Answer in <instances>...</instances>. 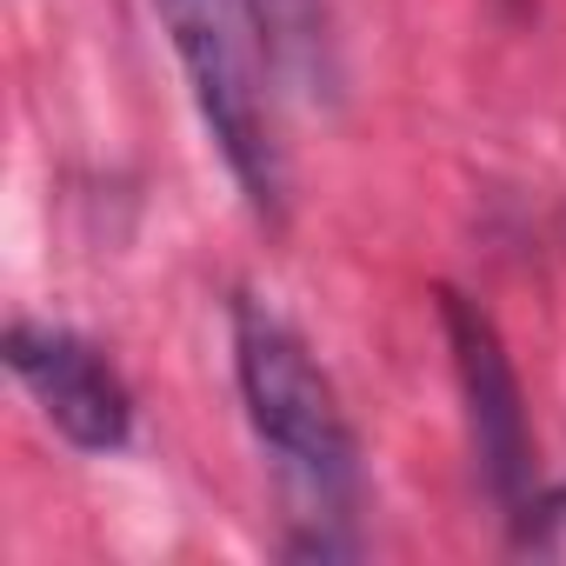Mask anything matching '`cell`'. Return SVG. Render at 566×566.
Returning a JSON list of instances; mask_svg holds the SVG:
<instances>
[{
	"label": "cell",
	"instance_id": "6da1fadb",
	"mask_svg": "<svg viewBox=\"0 0 566 566\" xmlns=\"http://www.w3.org/2000/svg\"><path fill=\"white\" fill-rule=\"evenodd\" d=\"M233 380H240L260 447L273 453L280 480L307 506L301 520H321V526L347 520V506L360 493V447L340 413V394L314 367V354L287 327V314H273L253 294L233 301Z\"/></svg>",
	"mask_w": 566,
	"mask_h": 566
},
{
	"label": "cell",
	"instance_id": "7a4b0ae2",
	"mask_svg": "<svg viewBox=\"0 0 566 566\" xmlns=\"http://www.w3.org/2000/svg\"><path fill=\"white\" fill-rule=\"evenodd\" d=\"M154 14L174 41V61L193 87L200 127L213 134L233 187L247 193V207L260 220L287 213V160L273 140V107H266V81H260V34L247 21L240 0H154Z\"/></svg>",
	"mask_w": 566,
	"mask_h": 566
},
{
	"label": "cell",
	"instance_id": "3957f363",
	"mask_svg": "<svg viewBox=\"0 0 566 566\" xmlns=\"http://www.w3.org/2000/svg\"><path fill=\"white\" fill-rule=\"evenodd\" d=\"M440 327H447L460 400H467L473 467H480L486 493L500 500V513L526 520L533 513V427H526V400H520V374L506 360V340L486 321V307L453 294V287H440Z\"/></svg>",
	"mask_w": 566,
	"mask_h": 566
},
{
	"label": "cell",
	"instance_id": "277c9868",
	"mask_svg": "<svg viewBox=\"0 0 566 566\" xmlns=\"http://www.w3.org/2000/svg\"><path fill=\"white\" fill-rule=\"evenodd\" d=\"M8 367L67 447H81V453L127 447L134 400L94 340H81L74 327H54V321H14L8 327Z\"/></svg>",
	"mask_w": 566,
	"mask_h": 566
},
{
	"label": "cell",
	"instance_id": "5b68a950",
	"mask_svg": "<svg viewBox=\"0 0 566 566\" xmlns=\"http://www.w3.org/2000/svg\"><path fill=\"white\" fill-rule=\"evenodd\" d=\"M266 61L280 67V81H287L301 101L327 107L334 87H340V48H334V14L327 0H240Z\"/></svg>",
	"mask_w": 566,
	"mask_h": 566
},
{
	"label": "cell",
	"instance_id": "8992f818",
	"mask_svg": "<svg viewBox=\"0 0 566 566\" xmlns=\"http://www.w3.org/2000/svg\"><path fill=\"white\" fill-rule=\"evenodd\" d=\"M533 513H553V520H566V493H553V500H539Z\"/></svg>",
	"mask_w": 566,
	"mask_h": 566
}]
</instances>
